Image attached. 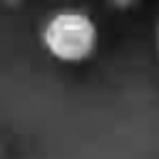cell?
Listing matches in <instances>:
<instances>
[{
  "mask_svg": "<svg viewBox=\"0 0 159 159\" xmlns=\"http://www.w3.org/2000/svg\"><path fill=\"white\" fill-rule=\"evenodd\" d=\"M0 2H2V5H20L22 0H0Z\"/></svg>",
  "mask_w": 159,
  "mask_h": 159,
  "instance_id": "cell-4",
  "label": "cell"
},
{
  "mask_svg": "<svg viewBox=\"0 0 159 159\" xmlns=\"http://www.w3.org/2000/svg\"><path fill=\"white\" fill-rule=\"evenodd\" d=\"M142 0H109V5H114L117 10H132L134 5H139Z\"/></svg>",
  "mask_w": 159,
  "mask_h": 159,
  "instance_id": "cell-2",
  "label": "cell"
},
{
  "mask_svg": "<svg viewBox=\"0 0 159 159\" xmlns=\"http://www.w3.org/2000/svg\"><path fill=\"white\" fill-rule=\"evenodd\" d=\"M42 47L50 57L62 65H82L87 62L99 45V27L94 17L84 10H57L52 12L40 32Z\"/></svg>",
  "mask_w": 159,
  "mask_h": 159,
  "instance_id": "cell-1",
  "label": "cell"
},
{
  "mask_svg": "<svg viewBox=\"0 0 159 159\" xmlns=\"http://www.w3.org/2000/svg\"><path fill=\"white\" fill-rule=\"evenodd\" d=\"M154 45H157V57H159V25H157V32H154Z\"/></svg>",
  "mask_w": 159,
  "mask_h": 159,
  "instance_id": "cell-3",
  "label": "cell"
}]
</instances>
